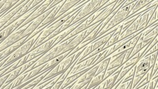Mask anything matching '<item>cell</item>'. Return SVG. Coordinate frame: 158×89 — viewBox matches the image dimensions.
Listing matches in <instances>:
<instances>
[{
	"label": "cell",
	"mask_w": 158,
	"mask_h": 89,
	"mask_svg": "<svg viewBox=\"0 0 158 89\" xmlns=\"http://www.w3.org/2000/svg\"><path fill=\"white\" fill-rule=\"evenodd\" d=\"M40 5H41V4H40ZM40 5H39L38 6H36L35 8L32 9L31 11H28L27 14H25V15H23V16H21L19 19H18L16 21L13 22L11 25H10L9 26H8V27H6L5 29L1 30V31H0V43H2L3 41L6 40V39L8 38L10 35H11L16 29L19 28L20 26L22 25V24H23V22H25V20H26L27 19L33 14V13H34V11L36 10V9Z\"/></svg>",
	"instance_id": "52a82bcc"
},
{
	"label": "cell",
	"mask_w": 158,
	"mask_h": 89,
	"mask_svg": "<svg viewBox=\"0 0 158 89\" xmlns=\"http://www.w3.org/2000/svg\"><path fill=\"white\" fill-rule=\"evenodd\" d=\"M96 57H97V55H95L91 57H89V58L85 59L82 62L77 63V64H76V62H75L74 66H73L72 70H71V71L70 72L69 76L74 75V74L79 73V72L82 71V70H85L87 69V68H90V67L93 65L95 59H96Z\"/></svg>",
	"instance_id": "8fae6325"
},
{
	"label": "cell",
	"mask_w": 158,
	"mask_h": 89,
	"mask_svg": "<svg viewBox=\"0 0 158 89\" xmlns=\"http://www.w3.org/2000/svg\"><path fill=\"white\" fill-rule=\"evenodd\" d=\"M157 59V52H154V53H152V54L149 55V62L151 67H153L154 63H155Z\"/></svg>",
	"instance_id": "d6a6232c"
},
{
	"label": "cell",
	"mask_w": 158,
	"mask_h": 89,
	"mask_svg": "<svg viewBox=\"0 0 158 89\" xmlns=\"http://www.w3.org/2000/svg\"><path fill=\"white\" fill-rule=\"evenodd\" d=\"M146 86H147V85H144V86L141 87V88H138V89H145V88H146Z\"/></svg>",
	"instance_id": "8d00e7d4"
},
{
	"label": "cell",
	"mask_w": 158,
	"mask_h": 89,
	"mask_svg": "<svg viewBox=\"0 0 158 89\" xmlns=\"http://www.w3.org/2000/svg\"><path fill=\"white\" fill-rule=\"evenodd\" d=\"M143 31H142V32H143ZM142 32H141L140 33H139L138 35H137V36L134 37V38H132L131 40L128 41L126 43L123 44V45L121 46V47L119 48V49H117V51L114 52V53H112L111 55H110L109 57H111V58H114V57H117V56L121 54V53H123V52H126V51H128V50L131 49V48H135V46L136 45V44H137V42H138L139 39L140 38L141 33H142Z\"/></svg>",
	"instance_id": "4fadbf2b"
},
{
	"label": "cell",
	"mask_w": 158,
	"mask_h": 89,
	"mask_svg": "<svg viewBox=\"0 0 158 89\" xmlns=\"http://www.w3.org/2000/svg\"><path fill=\"white\" fill-rule=\"evenodd\" d=\"M123 27V22H121L120 24H119L118 25V28H117V29L116 30L115 32L112 34L111 38L108 40V41L106 42V44H104L103 50L107 49V48H110L111 46L113 45V44H114L115 43H117V42H118L119 37H120L121 34V31H122Z\"/></svg>",
	"instance_id": "ac0fdd59"
},
{
	"label": "cell",
	"mask_w": 158,
	"mask_h": 89,
	"mask_svg": "<svg viewBox=\"0 0 158 89\" xmlns=\"http://www.w3.org/2000/svg\"><path fill=\"white\" fill-rule=\"evenodd\" d=\"M5 2L6 1H0V9H1L2 7L3 6V5L5 3Z\"/></svg>",
	"instance_id": "d590c367"
},
{
	"label": "cell",
	"mask_w": 158,
	"mask_h": 89,
	"mask_svg": "<svg viewBox=\"0 0 158 89\" xmlns=\"http://www.w3.org/2000/svg\"><path fill=\"white\" fill-rule=\"evenodd\" d=\"M30 24L31 23L27 24L26 25L19 27V28L16 29L11 35H10L6 40L3 41L2 43H0V52L4 51L6 48H8L10 47V46L13 45L14 44L16 43L17 42L23 40V39L28 37V36L26 34V32H25V31H26L27 27L30 25Z\"/></svg>",
	"instance_id": "8992f818"
},
{
	"label": "cell",
	"mask_w": 158,
	"mask_h": 89,
	"mask_svg": "<svg viewBox=\"0 0 158 89\" xmlns=\"http://www.w3.org/2000/svg\"><path fill=\"white\" fill-rule=\"evenodd\" d=\"M132 83H133V79H130L126 82H122L121 80L120 85L116 88V89H131Z\"/></svg>",
	"instance_id": "f546056e"
},
{
	"label": "cell",
	"mask_w": 158,
	"mask_h": 89,
	"mask_svg": "<svg viewBox=\"0 0 158 89\" xmlns=\"http://www.w3.org/2000/svg\"><path fill=\"white\" fill-rule=\"evenodd\" d=\"M125 55H126V52H123V53L114 57V58H111V61H110L109 64H108L107 70L115 68H120L124 63Z\"/></svg>",
	"instance_id": "ffe728a7"
},
{
	"label": "cell",
	"mask_w": 158,
	"mask_h": 89,
	"mask_svg": "<svg viewBox=\"0 0 158 89\" xmlns=\"http://www.w3.org/2000/svg\"><path fill=\"white\" fill-rule=\"evenodd\" d=\"M135 70H136V65L132 67V68L131 70H128V73L125 75L123 79H122V82H126L130 79H133L134 77H135Z\"/></svg>",
	"instance_id": "4dcf8cb0"
},
{
	"label": "cell",
	"mask_w": 158,
	"mask_h": 89,
	"mask_svg": "<svg viewBox=\"0 0 158 89\" xmlns=\"http://www.w3.org/2000/svg\"><path fill=\"white\" fill-rule=\"evenodd\" d=\"M110 61H111V57H107V58L105 59L104 60H102V62L99 63V64H98L99 65L98 68H97V72H96V74H95V75H97V74L102 73V72L106 71V70H107L108 64H109Z\"/></svg>",
	"instance_id": "83f0119b"
},
{
	"label": "cell",
	"mask_w": 158,
	"mask_h": 89,
	"mask_svg": "<svg viewBox=\"0 0 158 89\" xmlns=\"http://www.w3.org/2000/svg\"><path fill=\"white\" fill-rule=\"evenodd\" d=\"M151 2H152V0H146V1H137L136 4L135 5V6H134L133 8H132V10L131 12H130V14H128V17L126 19H129L131 18L133 15H135L136 13H137L139 10H141V9L143 8V7L146 6V5H148V3H150Z\"/></svg>",
	"instance_id": "d4e9b609"
},
{
	"label": "cell",
	"mask_w": 158,
	"mask_h": 89,
	"mask_svg": "<svg viewBox=\"0 0 158 89\" xmlns=\"http://www.w3.org/2000/svg\"><path fill=\"white\" fill-rule=\"evenodd\" d=\"M43 2L44 1H42V0H40V1H36V0H34V1H30V0H29L28 2H27L26 5H25V6H24L23 8H22L21 10L19 11V12L16 13V14L14 15V16H13L11 19H10V21H9L8 23H7L6 25H5L1 30L5 29L6 27H8V26H9L10 25H11L13 22L16 21L18 19H19L21 16H23V15H25V14H27L28 11H30L32 10V9L35 8V7H36V6H38L39 5H40V4L43 3Z\"/></svg>",
	"instance_id": "9c48e42d"
},
{
	"label": "cell",
	"mask_w": 158,
	"mask_h": 89,
	"mask_svg": "<svg viewBox=\"0 0 158 89\" xmlns=\"http://www.w3.org/2000/svg\"><path fill=\"white\" fill-rule=\"evenodd\" d=\"M105 73H106V71L102 72V73L97 74V75H95L90 81L89 84L87 87V89H92L100 85L102 83V82L104 80Z\"/></svg>",
	"instance_id": "603a6c76"
},
{
	"label": "cell",
	"mask_w": 158,
	"mask_h": 89,
	"mask_svg": "<svg viewBox=\"0 0 158 89\" xmlns=\"http://www.w3.org/2000/svg\"><path fill=\"white\" fill-rule=\"evenodd\" d=\"M98 66L99 65H97V66H95L94 68H91V69H90L89 70H88V71H86L85 73L82 74L81 77H79L75 82H76V83H81V82L91 80V79L95 76V74H96L97 68H98Z\"/></svg>",
	"instance_id": "44dd1931"
},
{
	"label": "cell",
	"mask_w": 158,
	"mask_h": 89,
	"mask_svg": "<svg viewBox=\"0 0 158 89\" xmlns=\"http://www.w3.org/2000/svg\"><path fill=\"white\" fill-rule=\"evenodd\" d=\"M6 74V75L2 76V77L0 78V88H1L3 85H4V83H5V81L7 80V79H8V77H9V74Z\"/></svg>",
	"instance_id": "e575fe53"
},
{
	"label": "cell",
	"mask_w": 158,
	"mask_h": 89,
	"mask_svg": "<svg viewBox=\"0 0 158 89\" xmlns=\"http://www.w3.org/2000/svg\"><path fill=\"white\" fill-rule=\"evenodd\" d=\"M84 48H82V49L79 50L78 51L76 52L75 53H73V54L68 56L66 58H65L62 61V62L59 63L57 66L54 67V68H53V69L51 70L48 74V75L44 78L41 83L51 80V79H54V77H57V76L60 75V74L65 73L66 70L69 69L73 63L77 62V59H78L79 57H80V54L82 53V52L83 51Z\"/></svg>",
	"instance_id": "277c9868"
},
{
	"label": "cell",
	"mask_w": 158,
	"mask_h": 89,
	"mask_svg": "<svg viewBox=\"0 0 158 89\" xmlns=\"http://www.w3.org/2000/svg\"><path fill=\"white\" fill-rule=\"evenodd\" d=\"M69 54H70V52H67V53H63V54L59 56V57H56V58H54V59H51V60H50V61H48V62L45 63V66H44L43 69L42 70V73H45V72L47 71V70L53 69L54 67H56V66H57L59 63H60V62H62V61L65 58H66V57H67Z\"/></svg>",
	"instance_id": "e0dca14e"
},
{
	"label": "cell",
	"mask_w": 158,
	"mask_h": 89,
	"mask_svg": "<svg viewBox=\"0 0 158 89\" xmlns=\"http://www.w3.org/2000/svg\"><path fill=\"white\" fill-rule=\"evenodd\" d=\"M147 87V86H146ZM146 88H145V89H146Z\"/></svg>",
	"instance_id": "ab89813d"
},
{
	"label": "cell",
	"mask_w": 158,
	"mask_h": 89,
	"mask_svg": "<svg viewBox=\"0 0 158 89\" xmlns=\"http://www.w3.org/2000/svg\"><path fill=\"white\" fill-rule=\"evenodd\" d=\"M152 68H150V70L147 72V74L146 75L143 77V78L139 81V83L137 85V86L135 87L134 89H138L141 87L144 86V85H148L149 83V82L152 80Z\"/></svg>",
	"instance_id": "484cf974"
},
{
	"label": "cell",
	"mask_w": 158,
	"mask_h": 89,
	"mask_svg": "<svg viewBox=\"0 0 158 89\" xmlns=\"http://www.w3.org/2000/svg\"><path fill=\"white\" fill-rule=\"evenodd\" d=\"M121 69H122V66H121L120 69L117 70L114 74H112V75L110 76L109 77L105 79L102 82V83L99 85V89H111V88H113L116 84V82H117V77H118L119 74H120Z\"/></svg>",
	"instance_id": "5bb4252c"
},
{
	"label": "cell",
	"mask_w": 158,
	"mask_h": 89,
	"mask_svg": "<svg viewBox=\"0 0 158 89\" xmlns=\"http://www.w3.org/2000/svg\"><path fill=\"white\" fill-rule=\"evenodd\" d=\"M19 2V1H6L5 3L3 5V6L2 7V8L0 9V16H3L5 14L8 12L9 11H10L15 5Z\"/></svg>",
	"instance_id": "4316f807"
},
{
	"label": "cell",
	"mask_w": 158,
	"mask_h": 89,
	"mask_svg": "<svg viewBox=\"0 0 158 89\" xmlns=\"http://www.w3.org/2000/svg\"><path fill=\"white\" fill-rule=\"evenodd\" d=\"M80 2V1H77V0H75V1H65V3L63 4V5L61 7V8H60V10L59 11V12L57 13V14H56V16H55L54 22L56 21V20L59 17H60L62 15H63L64 14H65L66 12H68L70 9L72 8L74 5H76L77 4H78Z\"/></svg>",
	"instance_id": "d6986e66"
},
{
	"label": "cell",
	"mask_w": 158,
	"mask_h": 89,
	"mask_svg": "<svg viewBox=\"0 0 158 89\" xmlns=\"http://www.w3.org/2000/svg\"><path fill=\"white\" fill-rule=\"evenodd\" d=\"M28 73L29 71H25V73L22 74L21 75H19L16 79H14V80L12 82V85H11V87H10V89L15 88L16 87L19 86V85L23 83V80L25 79V78L26 77V76L27 75V74Z\"/></svg>",
	"instance_id": "f1b7e54d"
},
{
	"label": "cell",
	"mask_w": 158,
	"mask_h": 89,
	"mask_svg": "<svg viewBox=\"0 0 158 89\" xmlns=\"http://www.w3.org/2000/svg\"><path fill=\"white\" fill-rule=\"evenodd\" d=\"M44 66H45V64L42 65V66H39V67H36V68H35L34 69L31 70V71H29V73L27 74V75L26 76V77H25V79H24V80H23V83H26V82L29 81V80H30V79H33V78L36 77H37V76L40 75V74H43V73H42V70L43 69ZM23 83H22V84H23Z\"/></svg>",
	"instance_id": "cb8c5ba5"
},
{
	"label": "cell",
	"mask_w": 158,
	"mask_h": 89,
	"mask_svg": "<svg viewBox=\"0 0 158 89\" xmlns=\"http://www.w3.org/2000/svg\"><path fill=\"white\" fill-rule=\"evenodd\" d=\"M137 2V1H134L131 5H124V2L123 4L120 6V9L116 12V14L114 15L113 17L111 19V20L108 22L107 25L105 26L104 28L98 33L96 40H98V39L101 38L103 35L107 33L109 31H111L113 28L116 27V26L118 25L119 24H120L121 22H123L124 20L128 17V14H130V12L131 11L132 8L135 6V5Z\"/></svg>",
	"instance_id": "7a4b0ae2"
},
{
	"label": "cell",
	"mask_w": 158,
	"mask_h": 89,
	"mask_svg": "<svg viewBox=\"0 0 158 89\" xmlns=\"http://www.w3.org/2000/svg\"><path fill=\"white\" fill-rule=\"evenodd\" d=\"M65 1L60 2L59 3L54 9H53V11H51L50 14H49L48 16L45 18V19L43 22V23L40 25L39 28H46L48 25H49L50 24H51L53 22H54L55 16H56V14H57L59 11L60 10V8H61V7L63 5V4L65 3Z\"/></svg>",
	"instance_id": "9a60e30c"
},
{
	"label": "cell",
	"mask_w": 158,
	"mask_h": 89,
	"mask_svg": "<svg viewBox=\"0 0 158 89\" xmlns=\"http://www.w3.org/2000/svg\"><path fill=\"white\" fill-rule=\"evenodd\" d=\"M157 14H158V7H157V8H156V10H155V11H154V14L152 15V18L150 19L149 22H148V25H147L146 28H148L150 27L151 25H153V24L156 23V22H157V19H158ZM146 28H145V29H146Z\"/></svg>",
	"instance_id": "1f68e13d"
},
{
	"label": "cell",
	"mask_w": 158,
	"mask_h": 89,
	"mask_svg": "<svg viewBox=\"0 0 158 89\" xmlns=\"http://www.w3.org/2000/svg\"><path fill=\"white\" fill-rule=\"evenodd\" d=\"M99 24H100V22L96 24V25H91L89 28H87L85 31H82V32L80 33L77 36H73L71 39H69V40L62 41L60 43L57 44L56 45H54V47L51 48L50 51L47 52L43 57H40L26 71H31V70L34 69L36 67L45 64L48 61L56 58V57H59V56L67 53V52H71V51H73L75 48H77L79 44L81 43L82 41L85 40L86 37L89 36L90 33L92 32L96 28L97 26L99 25Z\"/></svg>",
	"instance_id": "6da1fadb"
},
{
	"label": "cell",
	"mask_w": 158,
	"mask_h": 89,
	"mask_svg": "<svg viewBox=\"0 0 158 89\" xmlns=\"http://www.w3.org/2000/svg\"><path fill=\"white\" fill-rule=\"evenodd\" d=\"M154 89H158V87H157V86L155 87V88H154Z\"/></svg>",
	"instance_id": "f35d334b"
},
{
	"label": "cell",
	"mask_w": 158,
	"mask_h": 89,
	"mask_svg": "<svg viewBox=\"0 0 158 89\" xmlns=\"http://www.w3.org/2000/svg\"><path fill=\"white\" fill-rule=\"evenodd\" d=\"M107 2V1H88L84 6L80 9L78 14H77L76 17L74 18L72 22L71 25H74L78 22L81 21L88 16L96 12L99 9H100L103 5Z\"/></svg>",
	"instance_id": "5b68a950"
},
{
	"label": "cell",
	"mask_w": 158,
	"mask_h": 89,
	"mask_svg": "<svg viewBox=\"0 0 158 89\" xmlns=\"http://www.w3.org/2000/svg\"><path fill=\"white\" fill-rule=\"evenodd\" d=\"M53 2H54L53 0H47V1H44L34 11V13H33V14H31L23 24H22V25L20 26V27H22V26H24V25H26L27 24L31 23V22H32L34 20L36 19V18H38L39 16L43 15L44 13L47 11L48 7L50 6V5Z\"/></svg>",
	"instance_id": "30bf717a"
},
{
	"label": "cell",
	"mask_w": 158,
	"mask_h": 89,
	"mask_svg": "<svg viewBox=\"0 0 158 89\" xmlns=\"http://www.w3.org/2000/svg\"><path fill=\"white\" fill-rule=\"evenodd\" d=\"M124 2L125 1H114V3H112L111 5H109V6H108L106 8H105L103 11H102V12L101 13V14L99 15L98 16H97L96 19L93 22L92 25H96V24L99 23V22L103 21L105 19L107 18L108 16H109V15L115 10V8H117V7H119L120 5H122Z\"/></svg>",
	"instance_id": "7c38bea8"
},
{
	"label": "cell",
	"mask_w": 158,
	"mask_h": 89,
	"mask_svg": "<svg viewBox=\"0 0 158 89\" xmlns=\"http://www.w3.org/2000/svg\"><path fill=\"white\" fill-rule=\"evenodd\" d=\"M41 32L38 33L37 34H36L34 36L31 37L30 39H27V40L23 44V45L20 46V47L18 48V49H16L11 55L9 56L8 58H7L6 62H5V64L3 65L2 67L0 68V70L5 69L7 67L10 66V65H12L14 62L19 60L20 59H22L23 57H25V55H27V53L31 51V48H33V46L34 45V44L36 43V42L37 41Z\"/></svg>",
	"instance_id": "3957f363"
},
{
	"label": "cell",
	"mask_w": 158,
	"mask_h": 89,
	"mask_svg": "<svg viewBox=\"0 0 158 89\" xmlns=\"http://www.w3.org/2000/svg\"><path fill=\"white\" fill-rule=\"evenodd\" d=\"M92 89H99V85H98V86L95 87V88H92Z\"/></svg>",
	"instance_id": "74e56055"
},
{
	"label": "cell",
	"mask_w": 158,
	"mask_h": 89,
	"mask_svg": "<svg viewBox=\"0 0 158 89\" xmlns=\"http://www.w3.org/2000/svg\"><path fill=\"white\" fill-rule=\"evenodd\" d=\"M57 38L58 35L50 39V40H48L47 42H44V43L41 44V45H40L39 47L36 48L35 49L33 50V51L29 52V53H27V62H30L31 60H33V59L37 58V57H43V55H45V53L50 51L51 48L54 46L55 42L57 40Z\"/></svg>",
	"instance_id": "ba28073f"
},
{
	"label": "cell",
	"mask_w": 158,
	"mask_h": 89,
	"mask_svg": "<svg viewBox=\"0 0 158 89\" xmlns=\"http://www.w3.org/2000/svg\"><path fill=\"white\" fill-rule=\"evenodd\" d=\"M157 33H158V28L156 27L155 28H154L152 31H150L149 33H147V34L145 35V36H143V40H142L143 48L146 47V45L149 44L151 42L154 40V38L157 36Z\"/></svg>",
	"instance_id": "7402d4cb"
},
{
	"label": "cell",
	"mask_w": 158,
	"mask_h": 89,
	"mask_svg": "<svg viewBox=\"0 0 158 89\" xmlns=\"http://www.w3.org/2000/svg\"><path fill=\"white\" fill-rule=\"evenodd\" d=\"M141 16V15H139L138 17L136 19L135 21L132 22L131 25H130L129 27H128V28L126 29V31H125L124 32L120 35V37H119V40L118 41L124 40V39L127 38V37L131 36V35L135 34V33H136L139 32V31H137V28H138L139 22V16Z\"/></svg>",
	"instance_id": "2e32d148"
},
{
	"label": "cell",
	"mask_w": 158,
	"mask_h": 89,
	"mask_svg": "<svg viewBox=\"0 0 158 89\" xmlns=\"http://www.w3.org/2000/svg\"><path fill=\"white\" fill-rule=\"evenodd\" d=\"M120 68H112V69H109V70H106V73H105V76H104V79H106V78L109 77L110 76L112 75L113 74H114L117 70L120 69Z\"/></svg>",
	"instance_id": "836d02e7"
}]
</instances>
